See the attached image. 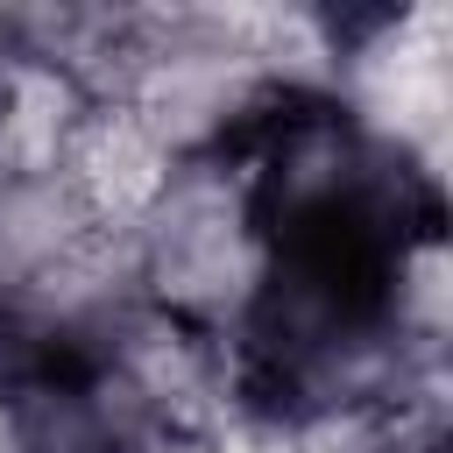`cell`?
Returning a JSON list of instances; mask_svg holds the SVG:
<instances>
[{"label": "cell", "instance_id": "cell-1", "mask_svg": "<svg viewBox=\"0 0 453 453\" xmlns=\"http://www.w3.org/2000/svg\"><path fill=\"white\" fill-rule=\"evenodd\" d=\"M127 255H134L142 304L212 340H234L276 269V241L255 205L248 163L241 156L177 163L149 198V212L127 226Z\"/></svg>", "mask_w": 453, "mask_h": 453}, {"label": "cell", "instance_id": "cell-2", "mask_svg": "<svg viewBox=\"0 0 453 453\" xmlns=\"http://www.w3.org/2000/svg\"><path fill=\"white\" fill-rule=\"evenodd\" d=\"M446 50H453L446 7L340 14V64L326 92L375 149H389L432 191H446V113H453Z\"/></svg>", "mask_w": 453, "mask_h": 453}, {"label": "cell", "instance_id": "cell-3", "mask_svg": "<svg viewBox=\"0 0 453 453\" xmlns=\"http://www.w3.org/2000/svg\"><path fill=\"white\" fill-rule=\"evenodd\" d=\"M170 170H177V163H170L120 106H92V113L78 120L64 163H57V177H64L71 198H78V212H85L92 226H106V234H127V226L149 212V198L163 191Z\"/></svg>", "mask_w": 453, "mask_h": 453}, {"label": "cell", "instance_id": "cell-4", "mask_svg": "<svg viewBox=\"0 0 453 453\" xmlns=\"http://www.w3.org/2000/svg\"><path fill=\"white\" fill-rule=\"evenodd\" d=\"M92 219L78 212L64 177H0V311L78 241Z\"/></svg>", "mask_w": 453, "mask_h": 453}, {"label": "cell", "instance_id": "cell-5", "mask_svg": "<svg viewBox=\"0 0 453 453\" xmlns=\"http://www.w3.org/2000/svg\"><path fill=\"white\" fill-rule=\"evenodd\" d=\"M0 453H28V439H21V425H14L7 403H0Z\"/></svg>", "mask_w": 453, "mask_h": 453}]
</instances>
